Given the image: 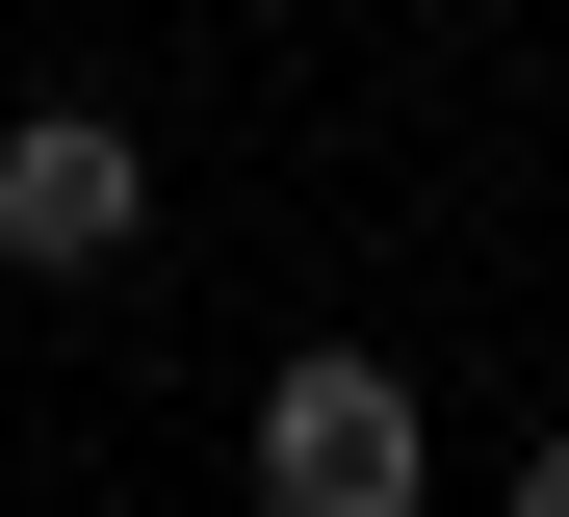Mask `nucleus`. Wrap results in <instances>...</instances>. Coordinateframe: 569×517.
Here are the masks:
<instances>
[{
	"label": "nucleus",
	"instance_id": "3",
	"mask_svg": "<svg viewBox=\"0 0 569 517\" xmlns=\"http://www.w3.org/2000/svg\"><path fill=\"white\" fill-rule=\"evenodd\" d=\"M518 517H569V440H543V466H518Z\"/></svg>",
	"mask_w": 569,
	"mask_h": 517
},
{
	"label": "nucleus",
	"instance_id": "1",
	"mask_svg": "<svg viewBox=\"0 0 569 517\" xmlns=\"http://www.w3.org/2000/svg\"><path fill=\"white\" fill-rule=\"evenodd\" d=\"M259 491H284V517H415L440 440H415V388L362 362V337H311V362L259 388Z\"/></svg>",
	"mask_w": 569,
	"mask_h": 517
},
{
	"label": "nucleus",
	"instance_id": "2",
	"mask_svg": "<svg viewBox=\"0 0 569 517\" xmlns=\"http://www.w3.org/2000/svg\"><path fill=\"white\" fill-rule=\"evenodd\" d=\"M156 233V130H130V103H27V130H0V259H27V285H104Z\"/></svg>",
	"mask_w": 569,
	"mask_h": 517
}]
</instances>
